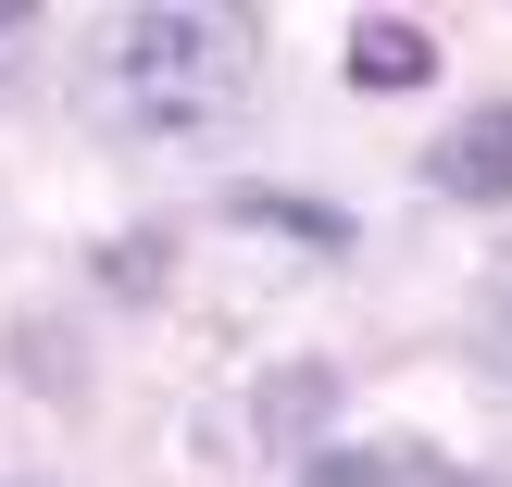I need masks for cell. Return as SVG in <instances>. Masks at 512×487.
<instances>
[{"mask_svg": "<svg viewBox=\"0 0 512 487\" xmlns=\"http://www.w3.org/2000/svg\"><path fill=\"white\" fill-rule=\"evenodd\" d=\"M250 75H263V38L225 0H150L100 38V113L125 138H225L250 113Z\"/></svg>", "mask_w": 512, "mask_h": 487, "instance_id": "cell-1", "label": "cell"}, {"mask_svg": "<svg viewBox=\"0 0 512 487\" xmlns=\"http://www.w3.org/2000/svg\"><path fill=\"white\" fill-rule=\"evenodd\" d=\"M425 175H438L450 200H512V100H475V113L425 150Z\"/></svg>", "mask_w": 512, "mask_h": 487, "instance_id": "cell-2", "label": "cell"}, {"mask_svg": "<svg viewBox=\"0 0 512 487\" xmlns=\"http://www.w3.org/2000/svg\"><path fill=\"white\" fill-rule=\"evenodd\" d=\"M425 75H438V38H425L413 13H363L350 25V88L400 100V88H425Z\"/></svg>", "mask_w": 512, "mask_h": 487, "instance_id": "cell-3", "label": "cell"}, {"mask_svg": "<svg viewBox=\"0 0 512 487\" xmlns=\"http://www.w3.org/2000/svg\"><path fill=\"white\" fill-rule=\"evenodd\" d=\"M338 413V375L325 363H288V375H263V438L288 450V438H313V425Z\"/></svg>", "mask_w": 512, "mask_h": 487, "instance_id": "cell-4", "label": "cell"}, {"mask_svg": "<svg viewBox=\"0 0 512 487\" xmlns=\"http://www.w3.org/2000/svg\"><path fill=\"white\" fill-rule=\"evenodd\" d=\"M475 350H488V375L512 388V263L488 275V300H475Z\"/></svg>", "mask_w": 512, "mask_h": 487, "instance_id": "cell-5", "label": "cell"}, {"mask_svg": "<svg viewBox=\"0 0 512 487\" xmlns=\"http://www.w3.org/2000/svg\"><path fill=\"white\" fill-rule=\"evenodd\" d=\"M150 275H163V238H125V250H100V288H113V300H150Z\"/></svg>", "mask_w": 512, "mask_h": 487, "instance_id": "cell-6", "label": "cell"}, {"mask_svg": "<svg viewBox=\"0 0 512 487\" xmlns=\"http://www.w3.org/2000/svg\"><path fill=\"white\" fill-rule=\"evenodd\" d=\"M300 487H388V463H375V450H325Z\"/></svg>", "mask_w": 512, "mask_h": 487, "instance_id": "cell-7", "label": "cell"}, {"mask_svg": "<svg viewBox=\"0 0 512 487\" xmlns=\"http://www.w3.org/2000/svg\"><path fill=\"white\" fill-rule=\"evenodd\" d=\"M25 38H38V13H0V63H13V50H25Z\"/></svg>", "mask_w": 512, "mask_h": 487, "instance_id": "cell-8", "label": "cell"}]
</instances>
